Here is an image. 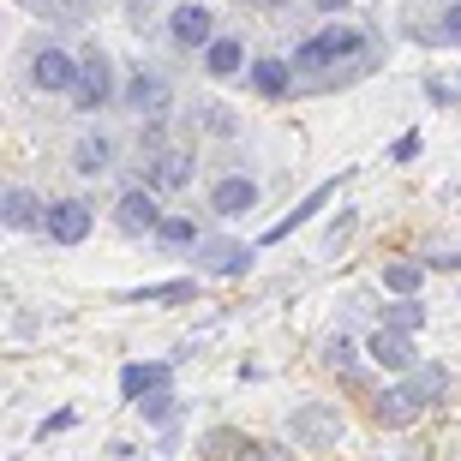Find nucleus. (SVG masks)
Returning <instances> with one entry per match:
<instances>
[{"label":"nucleus","instance_id":"14","mask_svg":"<svg viewBox=\"0 0 461 461\" xmlns=\"http://www.w3.org/2000/svg\"><path fill=\"white\" fill-rule=\"evenodd\" d=\"M336 186H342V174H336V180H324V186H312L306 198H300V204H294L288 216H282V222H270V228H264V246H282V240H288L294 228H306L312 216H318V210H324L330 198H336Z\"/></svg>","mask_w":461,"mask_h":461},{"label":"nucleus","instance_id":"32","mask_svg":"<svg viewBox=\"0 0 461 461\" xmlns=\"http://www.w3.org/2000/svg\"><path fill=\"white\" fill-rule=\"evenodd\" d=\"M246 6H258V13H288V0H246Z\"/></svg>","mask_w":461,"mask_h":461},{"label":"nucleus","instance_id":"2","mask_svg":"<svg viewBox=\"0 0 461 461\" xmlns=\"http://www.w3.org/2000/svg\"><path fill=\"white\" fill-rule=\"evenodd\" d=\"M120 103H126V114L144 120V126H162L168 108H174V85L156 67H138L132 78H126V90H120Z\"/></svg>","mask_w":461,"mask_h":461},{"label":"nucleus","instance_id":"23","mask_svg":"<svg viewBox=\"0 0 461 461\" xmlns=\"http://www.w3.org/2000/svg\"><path fill=\"white\" fill-rule=\"evenodd\" d=\"M156 246H162V252H180V246L198 252V246H204V228L192 222V216H168V222L156 228Z\"/></svg>","mask_w":461,"mask_h":461},{"label":"nucleus","instance_id":"5","mask_svg":"<svg viewBox=\"0 0 461 461\" xmlns=\"http://www.w3.org/2000/svg\"><path fill=\"white\" fill-rule=\"evenodd\" d=\"M90 228H96V210H90L85 198H54V204H49V222H42V234H49L54 246H85Z\"/></svg>","mask_w":461,"mask_h":461},{"label":"nucleus","instance_id":"34","mask_svg":"<svg viewBox=\"0 0 461 461\" xmlns=\"http://www.w3.org/2000/svg\"><path fill=\"white\" fill-rule=\"evenodd\" d=\"M24 6H54V0H24Z\"/></svg>","mask_w":461,"mask_h":461},{"label":"nucleus","instance_id":"17","mask_svg":"<svg viewBox=\"0 0 461 461\" xmlns=\"http://www.w3.org/2000/svg\"><path fill=\"white\" fill-rule=\"evenodd\" d=\"M186 300H198V282H192V276H180V282H150V288L126 294V306H186Z\"/></svg>","mask_w":461,"mask_h":461},{"label":"nucleus","instance_id":"11","mask_svg":"<svg viewBox=\"0 0 461 461\" xmlns=\"http://www.w3.org/2000/svg\"><path fill=\"white\" fill-rule=\"evenodd\" d=\"M366 359L372 366H384V372H420V354H413V336H402V330H372V342H366Z\"/></svg>","mask_w":461,"mask_h":461},{"label":"nucleus","instance_id":"26","mask_svg":"<svg viewBox=\"0 0 461 461\" xmlns=\"http://www.w3.org/2000/svg\"><path fill=\"white\" fill-rule=\"evenodd\" d=\"M420 324H426V306H420V300H395V306H384V330H402V336H413Z\"/></svg>","mask_w":461,"mask_h":461},{"label":"nucleus","instance_id":"24","mask_svg":"<svg viewBox=\"0 0 461 461\" xmlns=\"http://www.w3.org/2000/svg\"><path fill=\"white\" fill-rule=\"evenodd\" d=\"M324 366L342 377V384H354V390H359V354H354V342H348V336H336V342L324 348Z\"/></svg>","mask_w":461,"mask_h":461},{"label":"nucleus","instance_id":"9","mask_svg":"<svg viewBox=\"0 0 461 461\" xmlns=\"http://www.w3.org/2000/svg\"><path fill=\"white\" fill-rule=\"evenodd\" d=\"M168 42L174 49H210V42H216V13H210V6H174L168 13Z\"/></svg>","mask_w":461,"mask_h":461},{"label":"nucleus","instance_id":"15","mask_svg":"<svg viewBox=\"0 0 461 461\" xmlns=\"http://www.w3.org/2000/svg\"><path fill=\"white\" fill-rule=\"evenodd\" d=\"M210 210H216L222 222H234V216L258 210V180H246V174H228V180H216V186H210Z\"/></svg>","mask_w":461,"mask_h":461},{"label":"nucleus","instance_id":"6","mask_svg":"<svg viewBox=\"0 0 461 461\" xmlns=\"http://www.w3.org/2000/svg\"><path fill=\"white\" fill-rule=\"evenodd\" d=\"M162 222H168V216H162V204H156L150 186H126V192H120V204H114V228H120V234H150L156 240Z\"/></svg>","mask_w":461,"mask_h":461},{"label":"nucleus","instance_id":"20","mask_svg":"<svg viewBox=\"0 0 461 461\" xmlns=\"http://www.w3.org/2000/svg\"><path fill=\"white\" fill-rule=\"evenodd\" d=\"M413 42H420V49H461V6H449V13L431 18V24H420Z\"/></svg>","mask_w":461,"mask_h":461},{"label":"nucleus","instance_id":"19","mask_svg":"<svg viewBox=\"0 0 461 461\" xmlns=\"http://www.w3.org/2000/svg\"><path fill=\"white\" fill-rule=\"evenodd\" d=\"M426 258H395V264H384V288L395 294V300H413V288L426 282Z\"/></svg>","mask_w":461,"mask_h":461},{"label":"nucleus","instance_id":"12","mask_svg":"<svg viewBox=\"0 0 461 461\" xmlns=\"http://www.w3.org/2000/svg\"><path fill=\"white\" fill-rule=\"evenodd\" d=\"M420 413H426V402L413 395V384H408V377H402L395 390H384V395L372 402V420H377L384 431H402V426H413Z\"/></svg>","mask_w":461,"mask_h":461},{"label":"nucleus","instance_id":"10","mask_svg":"<svg viewBox=\"0 0 461 461\" xmlns=\"http://www.w3.org/2000/svg\"><path fill=\"white\" fill-rule=\"evenodd\" d=\"M144 186H150L156 198L186 192L192 186V156L186 150H156V156H144Z\"/></svg>","mask_w":461,"mask_h":461},{"label":"nucleus","instance_id":"30","mask_svg":"<svg viewBox=\"0 0 461 461\" xmlns=\"http://www.w3.org/2000/svg\"><path fill=\"white\" fill-rule=\"evenodd\" d=\"M413 156H420V132H402L390 144V162H413Z\"/></svg>","mask_w":461,"mask_h":461},{"label":"nucleus","instance_id":"1","mask_svg":"<svg viewBox=\"0 0 461 461\" xmlns=\"http://www.w3.org/2000/svg\"><path fill=\"white\" fill-rule=\"evenodd\" d=\"M288 438L300 449H336L342 444V413H336V402H300V408H288Z\"/></svg>","mask_w":461,"mask_h":461},{"label":"nucleus","instance_id":"18","mask_svg":"<svg viewBox=\"0 0 461 461\" xmlns=\"http://www.w3.org/2000/svg\"><path fill=\"white\" fill-rule=\"evenodd\" d=\"M246 78H252V90H258V96H270V103L294 90V67H288V60H252Z\"/></svg>","mask_w":461,"mask_h":461},{"label":"nucleus","instance_id":"33","mask_svg":"<svg viewBox=\"0 0 461 461\" xmlns=\"http://www.w3.org/2000/svg\"><path fill=\"white\" fill-rule=\"evenodd\" d=\"M312 6H318V13H342L348 0H312Z\"/></svg>","mask_w":461,"mask_h":461},{"label":"nucleus","instance_id":"7","mask_svg":"<svg viewBox=\"0 0 461 461\" xmlns=\"http://www.w3.org/2000/svg\"><path fill=\"white\" fill-rule=\"evenodd\" d=\"M31 85L49 90V96H72V90H78V60H72L67 49H54V42H49V49L31 60Z\"/></svg>","mask_w":461,"mask_h":461},{"label":"nucleus","instance_id":"28","mask_svg":"<svg viewBox=\"0 0 461 461\" xmlns=\"http://www.w3.org/2000/svg\"><path fill=\"white\" fill-rule=\"evenodd\" d=\"M234 461H294L288 444H270V438H246V449H240Z\"/></svg>","mask_w":461,"mask_h":461},{"label":"nucleus","instance_id":"21","mask_svg":"<svg viewBox=\"0 0 461 461\" xmlns=\"http://www.w3.org/2000/svg\"><path fill=\"white\" fill-rule=\"evenodd\" d=\"M240 67H246V42L240 36H216L204 49V72H216V78H234Z\"/></svg>","mask_w":461,"mask_h":461},{"label":"nucleus","instance_id":"8","mask_svg":"<svg viewBox=\"0 0 461 461\" xmlns=\"http://www.w3.org/2000/svg\"><path fill=\"white\" fill-rule=\"evenodd\" d=\"M168 384H174V366H168V359H132V366L120 372V395H126L132 408H144V402H150V395H162Z\"/></svg>","mask_w":461,"mask_h":461},{"label":"nucleus","instance_id":"27","mask_svg":"<svg viewBox=\"0 0 461 461\" xmlns=\"http://www.w3.org/2000/svg\"><path fill=\"white\" fill-rule=\"evenodd\" d=\"M240 449H246L240 431H210V438H204V461H234Z\"/></svg>","mask_w":461,"mask_h":461},{"label":"nucleus","instance_id":"29","mask_svg":"<svg viewBox=\"0 0 461 461\" xmlns=\"http://www.w3.org/2000/svg\"><path fill=\"white\" fill-rule=\"evenodd\" d=\"M138 413H144V420H150V426H168V420H174V390L150 395V402H144V408H138Z\"/></svg>","mask_w":461,"mask_h":461},{"label":"nucleus","instance_id":"22","mask_svg":"<svg viewBox=\"0 0 461 461\" xmlns=\"http://www.w3.org/2000/svg\"><path fill=\"white\" fill-rule=\"evenodd\" d=\"M72 168L85 174V180L108 174V168H114V144H108V138H78V150H72Z\"/></svg>","mask_w":461,"mask_h":461},{"label":"nucleus","instance_id":"13","mask_svg":"<svg viewBox=\"0 0 461 461\" xmlns=\"http://www.w3.org/2000/svg\"><path fill=\"white\" fill-rule=\"evenodd\" d=\"M198 270L204 276H246L252 270V246H246V240H204V246H198Z\"/></svg>","mask_w":461,"mask_h":461},{"label":"nucleus","instance_id":"25","mask_svg":"<svg viewBox=\"0 0 461 461\" xmlns=\"http://www.w3.org/2000/svg\"><path fill=\"white\" fill-rule=\"evenodd\" d=\"M408 384H413V395H420V402H444V390H449V372L444 366H420V372H408Z\"/></svg>","mask_w":461,"mask_h":461},{"label":"nucleus","instance_id":"31","mask_svg":"<svg viewBox=\"0 0 461 461\" xmlns=\"http://www.w3.org/2000/svg\"><path fill=\"white\" fill-rule=\"evenodd\" d=\"M204 126H210V132H234V120H228V108H204Z\"/></svg>","mask_w":461,"mask_h":461},{"label":"nucleus","instance_id":"3","mask_svg":"<svg viewBox=\"0 0 461 461\" xmlns=\"http://www.w3.org/2000/svg\"><path fill=\"white\" fill-rule=\"evenodd\" d=\"M372 49V36L354 31V24H330V31H318L312 42H300L294 49V67H336V60H354V54Z\"/></svg>","mask_w":461,"mask_h":461},{"label":"nucleus","instance_id":"35","mask_svg":"<svg viewBox=\"0 0 461 461\" xmlns=\"http://www.w3.org/2000/svg\"><path fill=\"white\" fill-rule=\"evenodd\" d=\"M449 6H461V0H449Z\"/></svg>","mask_w":461,"mask_h":461},{"label":"nucleus","instance_id":"4","mask_svg":"<svg viewBox=\"0 0 461 461\" xmlns=\"http://www.w3.org/2000/svg\"><path fill=\"white\" fill-rule=\"evenodd\" d=\"M72 103H78V114H103V108L114 103V67H108L103 49H90L85 60H78V90H72Z\"/></svg>","mask_w":461,"mask_h":461},{"label":"nucleus","instance_id":"16","mask_svg":"<svg viewBox=\"0 0 461 461\" xmlns=\"http://www.w3.org/2000/svg\"><path fill=\"white\" fill-rule=\"evenodd\" d=\"M0 222L18 228V234H24V228H42L49 222V204H42L36 192H24V186H6L0 192Z\"/></svg>","mask_w":461,"mask_h":461}]
</instances>
